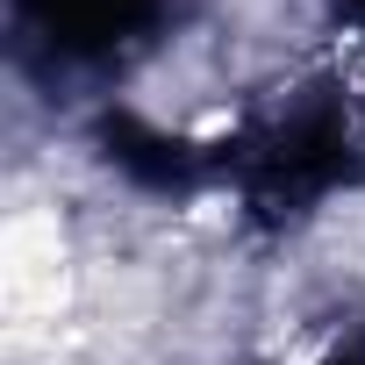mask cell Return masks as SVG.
Instances as JSON below:
<instances>
[{
    "label": "cell",
    "mask_w": 365,
    "mask_h": 365,
    "mask_svg": "<svg viewBox=\"0 0 365 365\" xmlns=\"http://www.w3.org/2000/svg\"><path fill=\"white\" fill-rule=\"evenodd\" d=\"M322 365H365V344H336V351H329Z\"/></svg>",
    "instance_id": "obj_4"
},
{
    "label": "cell",
    "mask_w": 365,
    "mask_h": 365,
    "mask_svg": "<svg viewBox=\"0 0 365 365\" xmlns=\"http://www.w3.org/2000/svg\"><path fill=\"white\" fill-rule=\"evenodd\" d=\"M365 172L358 158V129L336 101H301L272 122H258L251 136L222 143V179L251 201L258 222H287V215H308L322 194L351 187Z\"/></svg>",
    "instance_id": "obj_1"
},
{
    "label": "cell",
    "mask_w": 365,
    "mask_h": 365,
    "mask_svg": "<svg viewBox=\"0 0 365 365\" xmlns=\"http://www.w3.org/2000/svg\"><path fill=\"white\" fill-rule=\"evenodd\" d=\"M101 150L122 179H136L143 194H201L208 179H222V150H201L187 136H165L136 115H108L101 122Z\"/></svg>",
    "instance_id": "obj_2"
},
{
    "label": "cell",
    "mask_w": 365,
    "mask_h": 365,
    "mask_svg": "<svg viewBox=\"0 0 365 365\" xmlns=\"http://www.w3.org/2000/svg\"><path fill=\"white\" fill-rule=\"evenodd\" d=\"M351 8H358V15H365V0H351Z\"/></svg>",
    "instance_id": "obj_5"
},
{
    "label": "cell",
    "mask_w": 365,
    "mask_h": 365,
    "mask_svg": "<svg viewBox=\"0 0 365 365\" xmlns=\"http://www.w3.org/2000/svg\"><path fill=\"white\" fill-rule=\"evenodd\" d=\"M165 0H22V22L65 58H108L158 22Z\"/></svg>",
    "instance_id": "obj_3"
}]
</instances>
